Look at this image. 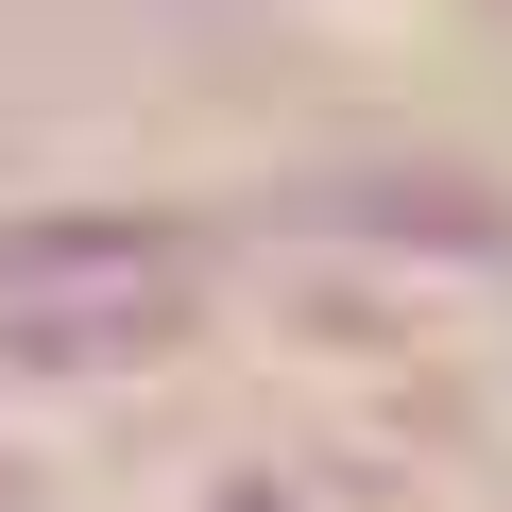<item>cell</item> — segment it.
Segmentation results:
<instances>
[{
    "label": "cell",
    "instance_id": "6da1fadb",
    "mask_svg": "<svg viewBox=\"0 0 512 512\" xmlns=\"http://www.w3.org/2000/svg\"><path fill=\"white\" fill-rule=\"evenodd\" d=\"M188 512H308V461H222L188 478Z\"/></svg>",
    "mask_w": 512,
    "mask_h": 512
},
{
    "label": "cell",
    "instance_id": "7a4b0ae2",
    "mask_svg": "<svg viewBox=\"0 0 512 512\" xmlns=\"http://www.w3.org/2000/svg\"><path fill=\"white\" fill-rule=\"evenodd\" d=\"M308 18H359V35H393V18H427V0H308Z\"/></svg>",
    "mask_w": 512,
    "mask_h": 512
}]
</instances>
